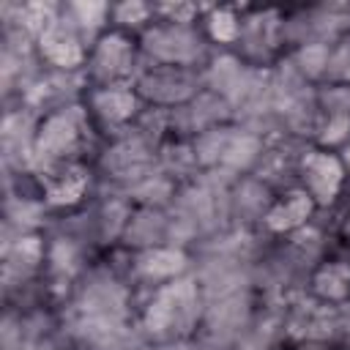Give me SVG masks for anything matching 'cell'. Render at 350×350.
<instances>
[{
	"mask_svg": "<svg viewBox=\"0 0 350 350\" xmlns=\"http://www.w3.org/2000/svg\"><path fill=\"white\" fill-rule=\"evenodd\" d=\"M88 137H90L88 104L77 101L41 115L36 145H33V175L57 164L82 161L79 156L88 145Z\"/></svg>",
	"mask_w": 350,
	"mask_h": 350,
	"instance_id": "1",
	"label": "cell"
},
{
	"mask_svg": "<svg viewBox=\"0 0 350 350\" xmlns=\"http://www.w3.org/2000/svg\"><path fill=\"white\" fill-rule=\"evenodd\" d=\"M139 49L142 57L159 66H183V68L208 66V36L194 25H175L156 19L142 30Z\"/></svg>",
	"mask_w": 350,
	"mask_h": 350,
	"instance_id": "2",
	"label": "cell"
},
{
	"mask_svg": "<svg viewBox=\"0 0 350 350\" xmlns=\"http://www.w3.org/2000/svg\"><path fill=\"white\" fill-rule=\"evenodd\" d=\"M139 71V57L134 38L126 30H107L101 33L88 52L85 74L93 88H109V85H134Z\"/></svg>",
	"mask_w": 350,
	"mask_h": 350,
	"instance_id": "3",
	"label": "cell"
},
{
	"mask_svg": "<svg viewBox=\"0 0 350 350\" xmlns=\"http://www.w3.org/2000/svg\"><path fill=\"white\" fill-rule=\"evenodd\" d=\"M134 90L150 107L175 109V107L189 104L200 90H205V79L200 68L150 63V66H139Z\"/></svg>",
	"mask_w": 350,
	"mask_h": 350,
	"instance_id": "4",
	"label": "cell"
},
{
	"mask_svg": "<svg viewBox=\"0 0 350 350\" xmlns=\"http://www.w3.org/2000/svg\"><path fill=\"white\" fill-rule=\"evenodd\" d=\"M298 180H301L298 186L314 200L317 208H328L342 197L347 183V170L336 153L312 148V150H304L301 156Z\"/></svg>",
	"mask_w": 350,
	"mask_h": 350,
	"instance_id": "5",
	"label": "cell"
},
{
	"mask_svg": "<svg viewBox=\"0 0 350 350\" xmlns=\"http://www.w3.org/2000/svg\"><path fill=\"white\" fill-rule=\"evenodd\" d=\"M36 52L41 63L52 71H82L88 63V41L79 36V30L68 22L66 11L60 19L36 41Z\"/></svg>",
	"mask_w": 350,
	"mask_h": 350,
	"instance_id": "6",
	"label": "cell"
},
{
	"mask_svg": "<svg viewBox=\"0 0 350 350\" xmlns=\"http://www.w3.org/2000/svg\"><path fill=\"white\" fill-rule=\"evenodd\" d=\"M88 112L104 126L123 134L142 112V98L137 96L134 85H109V88H90L85 93Z\"/></svg>",
	"mask_w": 350,
	"mask_h": 350,
	"instance_id": "7",
	"label": "cell"
},
{
	"mask_svg": "<svg viewBox=\"0 0 350 350\" xmlns=\"http://www.w3.org/2000/svg\"><path fill=\"white\" fill-rule=\"evenodd\" d=\"M90 189V170L85 161H68L38 172V194L46 208H74Z\"/></svg>",
	"mask_w": 350,
	"mask_h": 350,
	"instance_id": "8",
	"label": "cell"
},
{
	"mask_svg": "<svg viewBox=\"0 0 350 350\" xmlns=\"http://www.w3.org/2000/svg\"><path fill=\"white\" fill-rule=\"evenodd\" d=\"M186 271H189V254L180 246H170V243L142 249L131 260V273L150 290L186 276Z\"/></svg>",
	"mask_w": 350,
	"mask_h": 350,
	"instance_id": "9",
	"label": "cell"
},
{
	"mask_svg": "<svg viewBox=\"0 0 350 350\" xmlns=\"http://www.w3.org/2000/svg\"><path fill=\"white\" fill-rule=\"evenodd\" d=\"M314 211H317L314 200L301 186H293V189H284V194H279L271 202L268 213L262 216V227L273 235H290L306 227Z\"/></svg>",
	"mask_w": 350,
	"mask_h": 350,
	"instance_id": "10",
	"label": "cell"
},
{
	"mask_svg": "<svg viewBox=\"0 0 350 350\" xmlns=\"http://www.w3.org/2000/svg\"><path fill=\"white\" fill-rule=\"evenodd\" d=\"M167 230H170V216L161 208H139V211L131 213L120 241L126 246H134L137 252H142V249L164 246L167 243Z\"/></svg>",
	"mask_w": 350,
	"mask_h": 350,
	"instance_id": "11",
	"label": "cell"
},
{
	"mask_svg": "<svg viewBox=\"0 0 350 350\" xmlns=\"http://www.w3.org/2000/svg\"><path fill=\"white\" fill-rule=\"evenodd\" d=\"M309 284L317 301L334 304V306L347 304L350 301V265L342 260H325L312 271Z\"/></svg>",
	"mask_w": 350,
	"mask_h": 350,
	"instance_id": "12",
	"label": "cell"
},
{
	"mask_svg": "<svg viewBox=\"0 0 350 350\" xmlns=\"http://www.w3.org/2000/svg\"><path fill=\"white\" fill-rule=\"evenodd\" d=\"M241 19L232 8H208L205 14V36L216 44H224V46H232L238 44L241 38Z\"/></svg>",
	"mask_w": 350,
	"mask_h": 350,
	"instance_id": "13",
	"label": "cell"
},
{
	"mask_svg": "<svg viewBox=\"0 0 350 350\" xmlns=\"http://www.w3.org/2000/svg\"><path fill=\"white\" fill-rule=\"evenodd\" d=\"M293 66L298 68V74L312 82V79H325L328 71V60H331V44H304L293 52Z\"/></svg>",
	"mask_w": 350,
	"mask_h": 350,
	"instance_id": "14",
	"label": "cell"
},
{
	"mask_svg": "<svg viewBox=\"0 0 350 350\" xmlns=\"http://www.w3.org/2000/svg\"><path fill=\"white\" fill-rule=\"evenodd\" d=\"M314 142L325 148H345L350 142V115H323Z\"/></svg>",
	"mask_w": 350,
	"mask_h": 350,
	"instance_id": "15",
	"label": "cell"
},
{
	"mask_svg": "<svg viewBox=\"0 0 350 350\" xmlns=\"http://www.w3.org/2000/svg\"><path fill=\"white\" fill-rule=\"evenodd\" d=\"M153 16V5H145V3H120V5H112L109 11V19L115 22L118 30H129V27H148V22Z\"/></svg>",
	"mask_w": 350,
	"mask_h": 350,
	"instance_id": "16",
	"label": "cell"
},
{
	"mask_svg": "<svg viewBox=\"0 0 350 350\" xmlns=\"http://www.w3.org/2000/svg\"><path fill=\"white\" fill-rule=\"evenodd\" d=\"M295 350H328V342H312V339H304V342H298Z\"/></svg>",
	"mask_w": 350,
	"mask_h": 350,
	"instance_id": "17",
	"label": "cell"
}]
</instances>
